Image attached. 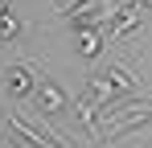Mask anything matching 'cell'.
<instances>
[{"mask_svg": "<svg viewBox=\"0 0 152 148\" xmlns=\"http://www.w3.org/2000/svg\"><path fill=\"white\" fill-rule=\"evenodd\" d=\"M0 148H25V144H21V136H0Z\"/></svg>", "mask_w": 152, "mask_h": 148, "instance_id": "7", "label": "cell"}, {"mask_svg": "<svg viewBox=\"0 0 152 148\" xmlns=\"http://www.w3.org/2000/svg\"><path fill=\"white\" fill-rule=\"evenodd\" d=\"M99 29H103V37H111V41H119V37H127V33H136V29H140V4H136V0L115 4Z\"/></svg>", "mask_w": 152, "mask_h": 148, "instance_id": "2", "label": "cell"}, {"mask_svg": "<svg viewBox=\"0 0 152 148\" xmlns=\"http://www.w3.org/2000/svg\"><path fill=\"white\" fill-rule=\"evenodd\" d=\"M17 37H21V21L4 8V12H0V41H17Z\"/></svg>", "mask_w": 152, "mask_h": 148, "instance_id": "6", "label": "cell"}, {"mask_svg": "<svg viewBox=\"0 0 152 148\" xmlns=\"http://www.w3.org/2000/svg\"><path fill=\"white\" fill-rule=\"evenodd\" d=\"M0 12H4V0H0Z\"/></svg>", "mask_w": 152, "mask_h": 148, "instance_id": "9", "label": "cell"}, {"mask_svg": "<svg viewBox=\"0 0 152 148\" xmlns=\"http://www.w3.org/2000/svg\"><path fill=\"white\" fill-rule=\"evenodd\" d=\"M136 4H140V8H148V12H152V0H136Z\"/></svg>", "mask_w": 152, "mask_h": 148, "instance_id": "8", "label": "cell"}, {"mask_svg": "<svg viewBox=\"0 0 152 148\" xmlns=\"http://www.w3.org/2000/svg\"><path fill=\"white\" fill-rule=\"evenodd\" d=\"M33 99H37V107H41V115H62L66 111V91L53 82V78H37V91H33Z\"/></svg>", "mask_w": 152, "mask_h": 148, "instance_id": "3", "label": "cell"}, {"mask_svg": "<svg viewBox=\"0 0 152 148\" xmlns=\"http://www.w3.org/2000/svg\"><path fill=\"white\" fill-rule=\"evenodd\" d=\"M0 82H4V95L8 99H29L33 91H37V62L29 58V62L4 66V70H0Z\"/></svg>", "mask_w": 152, "mask_h": 148, "instance_id": "1", "label": "cell"}, {"mask_svg": "<svg viewBox=\"0 0 152 148\" xmlns=\"http://www.w3.org/2000/svg\"><path fill=\"white\" fill-rule=\"evenodd\" d=\"M74 37H78V53L86 62H95L103 49V29H74Z\"/></svg>", "mask_w": 152, "mask_h": 148, "instance_id": "5", "label": "cell"}, {"mask_svg": "<svg viewBox=\"0 0 152 148\" xmlns=\"http://www.w3.org/2000/svg\"><path fill=\"white\" fill-rule=\"evenodd\" d=\"M86 95L95 99V103H99L103 111H111V107H115V103H119V86H115V82H111V74L103 70V74H95V78H91V82H86Z\"/></svg>", "mask_w": 152, "mask_h": 148, "instance_id": "4", "label": "cell"}]
</instances>
